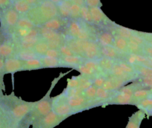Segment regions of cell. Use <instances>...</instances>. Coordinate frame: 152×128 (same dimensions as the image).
<instances>
[{"label": "cell", "mask_w": 152, "mask_h": 128, "mask_svg": "<svg viewBox=\"0 0 152 128\" xmlns=\"http://www.w3.org/2000/svg\"><path fill=\"white\" fill-rule=\"evenodd\" d=\"M96 89H97V87L92 84L88 88H87L83 93L86 98L91 100V101H94L96 98Z\"/></svg>", "instance_id": "cell-34"}, {"label": "cell", "mask_w": 152, "mask_h": 128, "mask_svg": "<svg viewBox=\"0 0 152 128\" xmlns=\"http://www.w3.org/2000/svg\"><path fill=\"white\" fill-rule=\"evenodd\" d=\"M152 96V92L149 89L140 88L134 92L133 95V105H136L139 101Z\"/></svg>", "instance_id": "cell-26"}, {"label": "cell", "mask_w": 152, "mask_h": 128, "mask_svg": "<svg viewBox=\"0 0 152 128\" xmlns=\"http://www.w3.org/2000/svg\"><path fill=\"white\" fill-rule=\"evenodd\" d=\"M85 60H96L101 56L100 47L94 40H78ZM102 57V56H101Z\"/></svg>", "instance_id": "cell-10"}, {"label": "cell", "mask_w": 152, "mask_h": 128, "mask_svg": "<svg viewBox=\"0 0 152 128\" xmlns=\"http://www.w3.org/2000/svg\"><path fill=\"white\" fill-rule=\"evenodd\" d=\"M128 82L129 80L126 79L111 76L109 77H107L102 87L108 91H117L123 86H125V84Z\"/></svg>", "instance_id": "cell-17"}, {"label": "cell", "mask_w": 152, "mask_h": 128, "mask_svg": "<svg viewBox=\"0 0 152 128\" xmlns=\"http://www.w3.org/2000/svg\"><path fill=\"white\" fill-rule=\"evenodd\" d=\"M149 89H150V90L151 91V92H152V85H151V86H150V87H149Z\"/></svg>", "instance_id": "cell-46"}, {"label": "cell", "mask_w": 152, "mask_h": 128, "mask_svg": "<svg viewBox=\"0 0 152 128\" xmlns=\"http://www.w3.org/2000/svg\"><path fill=\"white\" fill-rule=\"evenodd\" d=\"M5 75L4 71V59L0 57V93L5 91V85L4 82V77Z\"/></svg>", "instance_id": "cell-35"}, {"label": "cell", "mask_w": 152, "mask_h": 128, "mask_svg": "<svg viewBox=\"0 0 152 128\" xmlns=\"http://www.w3.org/2000/svg\"><path fill=\"white\" fill-rule=\"evenodd\" d=\"M41 40L39 32L37 27L30 30L28 34L21 40L14 41L16 43V49H32Z\"/></svg>", "instance_id": "cell-11"}, {"label": "cell", "mask_w": 152, "mask_h": 128, "mask_svg": "<svg viewBox=\"0 0 152 128\" xmlns=\"http://www.w3.org/2000/svg\"><path fill=\"white\" fill-rule=\"evenodd\" d=\"M20 15L10 7L0 13V34L4 37L11 36L17 24Z\"/></svg>", "instance_id": "cell-5"}, {"label": "cell", "mask_w": 152, "mask_h": 128, "mask_svg": "<svg viewBox=\"0 0 152 128\" xmlns=\"http://www.w3.org/2000/svg\"><path fill=\"white\" fill-rule=\"evenodd\" d=\"M11 6V0H0V13Z\"/></svg>", "instance_id": "cell-41"}, {"label": "cell", "mask_w": 152, "mask_h": 128, "mask_svg": "<svg viewBox=\"0 0 152 128\" xmlns=\"http://www.w3.org/2000/svg\"><path fill=\"white\" fill-rule=\"evenodd\" d=\"M68 117L57 115L51 110L45 115L36 119L31 123V128H55Z\"/></svg>", "instance_id": "cell-7"}, {"label": "cell", "mask_w": 152, "mask_h": 128, "mask_svg": "<svg viewBox=\"0 0 152 128\" xmlns=\"http://www.w3.org/2000/svg\"><path fill=\"white\" fill-rule=\"evenodd\" d=\"M35 27V25L25 16H20L16 25V28L25 29H32Z\"/></svg>", "instance_id": "cell-31"}, {"label": "cell", "mask_w": 152, "mask_h": 128, "mask_svg": "<svg viewBox=\"0 0 152 128\" xmlns=\"http://www.w3.org/2000/svg\"><path fill=\"white\" fill-rule=\"evenodd\" d=\"M96 40H97L101 46H113L114 36L107 28H98Z\"/></svg>", "instance_id": "cell-16"}, {"label": "cell", "mask_w": 152, "mask_h": 128, "mask_svg": "<svg viewBox=\"0 0 152 128\" xmlns=\"http://www.w3.org/2000/svg\"><path fill=\"white\" fill-rule=\"evenodd\" d=\"M135 106L148 116H152V96L139 101Z\"/></svg>", "instance_id": "cell-25"}, {"label": "cell", "mask_w": 152, "mask_h": 128, "mask_svg": "<svg viewBox=\"0 0 152 128\" xmlns=\"http://www.w3.org/2000/svg\"><path fill=\"white\" fill-rule=\"evenodd\" d=\"M42 68V63L40 57L23 61V71H33V70H39Z\"/></svg>", "instance_id": "cell-27"}, {"label": "cell", "mask_w": 152, "mask_h": 128, "mask_svg": "<svg viewBox=\"0 0 152 128\" xmlns=\"http://www.w3.org/2000/svg\"><path fill=\"white\" fill-rule=\"evenodd\" d=\"M52 102V110L57 115L69 118L74 115V110L71 109L68 102V96L65 92H62L57 96L53 97Z\"/></svg>", "instance_id": "cell-9"}, {"label": "cell", "mask_w": 152, "mask_h": 128, "mask_svg": "<svg viewBox=\"0 0 152 128\" xmlns=\"http://www.w3.org/2000/svg\"><path fill=\"white\" fill-rule=\"evenodd\" d=\"M68 20L69 19H65L58 16L48 20L41 26L48 28V29L53 30V31L62 33V34H65V28H66Z\"/></svg>", "instance_id": "cell-14"}, {"label": "cell", "mask_w": 152, "mask_h": 128, "mask_svg": "<svg viewBox=\"0 0 152 128\" xmlns=\"http://www.w3.org/2000/svg\"><path fill=\"white\" fill-rule=\"evenodd\" d=\"M33 49H34V51L41 57L45 56V53L47 52V51L49 49V46L48 44L45 40L41 39L38 43H36V45L34 46V47L33 48Z\"/></svg>", "instance_id": "cell-30"}, {"label": "cell", "mask_w": 152, "mask_h": 128, "mask_svg": "<svg viewBox=\"0 0 152 128\" xmlns=\"http://www.w3.org/2000/svg\"><path fill=\"white\" fill-rule=\"evenodd\" d=\"M24 1H26L29 5H31V7H33V6L37 5V4L41 2L42 0H24Z\"/></svg>", "instance_id": "cell-42"}, {"label": "cell", "mask_w": 152, "mask_h": 128, "mask_svg": "<svg viewBox=\"0 0 152 128\" xmlns=\"http://www.w3.org/2000/svg\"><path fill=\"white\" fill-rule=\"evenodd\" d=\"M62 63L65 65V67H69V68L74 69L77 65L83 63L85 61L84 58L78 55H72V56H62L61 57Z\"/></svg>", "instance_id": "cell-21"}, {"label": "cell", "mask_w": 152, "mask_h": 128, "mask_svg": "<svg viewBox=\"0 0 152 128\" xmlns=\"http://www.w3.org/2000/svg\"><path fill=\"white\" fill-rule=\"evenodd\" d=\"M50 1H52L53 3H54L55 4H59V2H61L62 0H50Z\"/></svg>", "instance_id": "cell-44"}, {"label": "cell", "mask_w": 152, "mask_h": 128, "mask_svg": "<svg viewBox=\"0 0 152 128\" xmlns=\"http://www.w3.org/2000/svg\"><path fill=\"white\" fill-rule=\"evenodd\" d=\"M97 30V27L86 23L81 19H69L65 28V35L77 40H94L96 39Z\"/></svg>", "instance_id": "cell-3"}, {"label": "cell", "mask_w": 152, "mask_h": 128, "mask_svg": "<svg viewBox=\"0 0 152 128\" xmlns=\"http://www.w3.org/2000/svg\"><path fill=\"white\" fill-rule=\"evenodd\" d=\"M89 10L91 15L94 25L97 27L98 28H108L114 22L105 15L101 7H89Z\"/></svg>", "instance_id": "cell-12"}, {"label": "cell", "mask_w": 152, "mask_h": 128, "mask_svg": "<svg viewBox=\"0 0 152 128\" xmlns=\"http://www.w3.org/2000/svg\"><path fill=\"white\" fill-rule=\"evenodd\" d=\"M11 4L13 9L20 16H24L26 14L31 8V5H29L24 0H11Z\"/></svg>", "instance_id": "cell-24"}, {"label": "cell", "mask_w": 152, "mask_h": 128, "mask_svg": "<svg viewBox=\"0 0 152 128\" xmlns=\"http://www.w3.org/2000/svg\"><path fill=\"white\" fill-rule=\"evenodd\" d=\"M45 56L48 57L50 58H59L60 59L62 57V54L59 52V49H49L45 53Z\"/></svg>", "instance_id": "cell-37"}, {"label": "cell", "mask_w": 152, "mask_h": 128, "mask_svg": "<svg viewBox=\"0 0 152 128\" xmlns=\"http://www.w3.org/2000/svg\"><path fill=\"white\" fill-rule=\"evenodd\" d=\"M0 104L17 121L24 120L32 110L35 101H26L16 96L14 92L0 93Z\"/></svg>", "instance_id": "cell-1"}, {"label": "cell", "mask_w": 152, "mask_h": 128, "mask_svg": "<svg viewBox=\"0 0 152 128\" xmlns=\"http://www.w3.org/2000/svg\"><path fill=\"white\" fill-rule=\"evenodd\" d=\"M59 16L65 19H70L71 2L69 0H62L61 2L56 4Z\"/></svg>", "instance_id": "cell-22"}, {"label": "cell", "mask_w": 152, "mask_h": 128, "mask_svg": "<svg viewBox=\"0 0 152 128\" xmlns=\"http://www.w3.org/2000/svg\"><path fill=\"white\" fill-rule=\"evenodd\" d=\"M4 74L14 75L16 72L23 71V61L14 57H10L4 60Z\"/></svg>", "instance_id": "cell-13"}, {"label": "cell", "mask_w": 152, "mask_h": 128, "mask_svg": "<svg viewBox=\"0 0 152 128\" xmlns=\"http://www.w3.org/2000/svg\"><path fill=\"white\" fill-rule=\"evenodd\" d=\"M86 4L89 7H102V4L101 0H85Z\"/></svg>", "instance_id": "cell-39"}, {"label": "cell", "mask_w": 152, "mask_h": 128, "mask_svg": "<svg viewBox=\"0 0 152 128\" xmlns=\"http://www.w3.org/2000/svg\"><path fill=\"white\" fill-rule=\"evenodd\" d=\"M31 123L27 117L19 121L0 104V128H30Z\"/></svg>", "instance_id": "cell-8"}, {"label": "cell", "mask_w": 152, "mask_h": 128, "mask_svg": "<svg viewBox=\"0 0 152 128\" xmlns=\"http://www.w3.org/2000/svg\"><path fill=\"white\" fill-rule=\"evenodd\" d=\"M81 7L78 4L71 3V12H70V19H80L81 14Z\"/></svg>", "instance_id": "cell-33"}, {"label": "cell", "mask_w": 152, "mask_h": 128, "mask_svg": "<svg viewBox=\"0 0 152 128\" xmlns=\"http://www.w3.org/2000/svg\"><path fill=\"white\" fill-rule=\"evenodd\" d=\"M4 38H5V37H4V36H2V35H1V34H0V46H1V43H2V42L4 41Z\"/></svg>", "instance_id": "cell-45"}, {"label": "cell", "mask_w": 152, "mask_h": 128, "mask_svg": "<svg viewBox=\"0 0 152 128\" xmlns=\"http://www.w3.org/2000/svg\"><path fill=\"white\" fill-rule=\"evenodd\" d=\"M16 51V43L11 37H5L4 41L0 46V57L2 59L5 60L7 58L13 57Z\"/></svg>", "instance_id": "cell-15"}, {"label": "cell", "mask_w": 152, "mask_h": 128, "mask_svg": "<svg viewBox=\"0 0 152 128\" xmlns=\"http://www.w3.org/2000/svg\"><path fill=\"white\" fill-rule=\"evenodd\" d=\"M42 63L43 68H59V67H65L61 58H50L48 57L42 56L40 57Z\"/></svg>", "instance_id": "cell-23"}, {"label": "cell", "mask_w": 152, "mask_h": 128, "mask_svg": "<svg viewBox=\"0 0 152 128\" xmlns=\"http://www.w3.org/2000/svg\"><path fill=\"white\" fill-rule=\"evenodd\" d=\"M71 3L73 4H78V5L80 6H83L86 4V1L85 0H69Z\"/></svg>", "instance_id": "cell-43"}, {"label": "cell", "mask_w": 152, "mask_h": 128, "mask_svg": "<svg viewBox=\"0 0 152 128\" xmlns=\"http://www.w3.org/2000/svg\"><path fill=\"white\" fill-rule=\"evenodd\" d=\"M80 19L86 22V23H88L90 25H93V20H92L91 15L89 7H88L86 4L81 7V14H80ZM95 26V25H94Z\"/></svg>", "instance_id": "cell-32"}, {"label": "cell", "mask_w": 152, "mask_h": 128, "mask_svg": "<svg viewBox=\"0 0 152 128\" xmlns=\"http://www.w3.org/2000/svg\"><path fill=\"white\" fill-rule=\"evenodd\" d=\"M142 51H143V55L152 58V46L147 44L146 43L142 46Z\"/></svg>", "instance_id": "cell-40"}, {"label": "cell", "mask_w": 152, "mask_h": 128, "mask_svg": "<svg viewBox=\"0 0 152 128\" xmlns=\"http://www.w3.org/2000/svg\"><path fill=\"white\" fill-rule=\"evenodd\" d=\"M36 27L42 25L50 19L59 16L57 6L50 0H42L37 5L33 6L25 15Z\"/></svg>", "instance_id": "cell-2"}, {"label": "cell", "mask_w": 152, "mask_h": 128, "mask_svg": "<svg viewBox=\"0 0 152 128\" xmlns=\"http://www.w3.org/2000/svg\"><path fill=\"white\" fill-rule=\"evenodd\" d=\"M59 52L61 53L62 56H65V57H68V56H72V55H75L74 54V52L72 51V50L71 49V48L68 46V45L66 43H64L62 46L59 47Z\"/></svg>", "instance_id": "cell-36"}, {"label": "cell", "mask_w": 152, "mask_h": 128, "mask_svg": "<svg viewBox=\"0 0 152 128\" xmlns=\"http://www.w3.org/2000/svg\"><path fill=\"white\" fill-rule=\"evenodd\" d=\"M113 46L121 53L129 54V50H128V40L123 38V37L114 36Z\"/></svg>", "instance_id": "cell-28"}, {"label": "cell", "mask_w": 152, "mask_h": 128, "mask_svg": "<svg viewBox=\"0 0 152 128\" xmlns=\"http://www.w3.org/2000/svg\"><path fill=\"white\" fill-rule=\"evenodd\" d=\"M145 113L142 110H138L129 117V121L125 128H140L141 124L145 118Z\"/></svg>", "instance_id": "cell-19"}, {"label": "cell", "mask_w": 152, "mask_h": 128, "mask_svg": "<svg viewBox=\"0 0 152 128\" xmlns=\"http://www.w3.org/2000/svg\"><path fill=\"white\" fill-rule=\"evenodd\" d=\"M13 57L18 58L22 61L30 60L36 58H39L40 57L36 53L34 49H16Z\"/></svg>", "instance_id": "cell-20"}, {"label": "cell", "mask_w": 152, "mask_h": 128, "mask_svg": "<svg viewBox=\"0 0 152 128\" xmlns=\"http://www.w3.org/2000/svg\"><path fill=\"white\" fill-rule=\"evenodd\" d=\"M137 34L145 40L147 44L152 46V33L142 32V31H137Z\"/></svg>", "instance_id": "cell-38"}, {"label": "cell", "mask_w": 152, "mask_h": 128, "mask_svg": "<svg viewBox=\"0 0 152 128\" xmlns=\"http://www.w3.org/2000/svg\"><path fill=\"white\" fill-rule=\"evenodd\" d=\"M98 63H99V67H100L101 70L104 71H108L109 72L111 69L112 68L113 65L114 64V60L110 59V58L105 57H101L99 60H97Z\"/></svg>", "instance_id": "cell-29"}, {"label": "cell", "mask_w": 152, "mask_h": 128, "mask_svg": "<svg viewBox=\"0 0 152 128\" xmlns=\"http://www.w3.org/2000/svg\"><path fill=\"white\" fill-rule=\"evenodd\" d=\"M37 28L41 39L48 44L49 49H59V47L65 42L66 37L62 33L48 29L42 26H39Z\"/></svg>", "instance_id": "cell-6"}, {"label": "cell", "mask_w": 152, "mask_h": 128, "mask_svg": "<svg viewBox=\"0 0 152 128\" xmlns=\"http://www.w3.org/2000/svg\"><path fill=\"white\" fill-rule=\"evenodd\" d=\"M100 54L102 57L110 58V59H120L124 60L125 56L127 54H123L119 51L117 49L113 46H101L100 47Z\"/></svg>", "instance_id": "cell-18"}, {"label": "cell", "mask_w": 152, "mask_h": 128, "mask_svg": "<svg viewBox=\"0 0 152 128\" xmlns=\"http://www.w3.org/2000/svg\"><path fill=\"white\" fill-rule=\"evenodd\" d=\"M73 70H69L67 72H60V74L58 75V77H55L53 80H52L51 83H50V86L49 88L48 91L47 93L44 95L42 99L39 101H35V104H34V107H33L31 113H29L27 118L29 121L30 123H32L34 120L39 118L42 117V116L45 115L46 114L50 113L52 110V102H53V98L50 97V94H51L52 91H53V88L56 86V85L59 83V80L64 77V76L67 75L68 73L72 71Z\"/></svg>", "instance_id": "cell-4"}]
</instances>
